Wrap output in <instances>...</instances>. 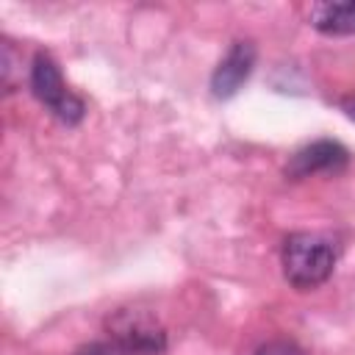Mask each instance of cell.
<instances>
[{
    "label": "cell",
    "mask_w": 355,
    "mask_h": 355,
    "mask_svg": "<svg viewBox=\"0 0 355 355\" xmlns=\"http://www.w3.org/2000/svg\"><path fill=\"white\" fill-rule=\"evenodd\" d=\"M344 111H347L349 119H355V100H347V103H344Z\"/></svg>",
    "instance_id": "obj_7"
},
{
    "label": "cell",
    "mask_w": 355,
    "mask_h": 355,
    "mask_svg": "<svg viewBox=\"0 0 355 355\" xmlns=\"http://www.w3.org/2000/svg\"><path fill=\"white\" fill-rule=\"evenodd\" d=\"M255 67V47L250 42H236L227 55L219 61V67L214 69V78H211V92L214 97H233L239 92V86L250 78Z\"/></svg>",
    "instance_id": "obj_3"
},
{
    "label": "cell",
    "mask_w": 355,
    "mask_h": 355,
    "mask_svg": "<svg viewBox=\"0 0 355 355\" xmlns=\"http://www.w3.org/2000/svg\"><path fill=\"white\" fill-rule=\"evenodd\" d=\"M31 86H33V94H36L61 122H67V125L80 122V116H83V103L64 86L61 72H58V67L53 64L50 55L39 53V55L33 58Z\"/></svg>",
    "instance_id": "obj_2"
},
{
    "label": "cell",
    "mask_w": 355,
    "mask_h": 355,
    "mask_svg": "<svg viewBox=\"0 0 355 355\" xmlns=\"http://www.w3.org/2000/svg\"><path fill=\"white\" fill-rule=\"evenodd\" d=\"M255 355H305V352H302L300 347L288 344V341H272V344L261 347Z\"/></svg>",
    "instance_id": "obj_6"
},
{
    "label": "cell",
    "mask_w": 355,
    "mask_h": 355,
    "mask_svg": "<svg viewBox=\"0 0 355 355\" xmlns=\"http://www.w3.org/2000/svg\"><path fill=\"white\" fill-rule=\"evenodd\" d=\"M347 164V150L338 141H313L291 155L286 164L288 178H308L316 172H336Z\"/></svg>",
    "instance_id": "obj_4"
},
{
    "label": "cell",
    "mask_w": 355,
    "mask_h": 355,
    "mask_svg": "<svg viewBox=\"0 0 355 355\" xmlns=\"http://www.w3.org/2000/svg\"><path fill=\"white\" fill-rule=\"evenodd\" d=\"M336 252L324 236L294 233L283 244V275L294 288H313L333 272Z\"/></svg>",
    "instance_id": "obj_1"
},
{
    "label": "cell",
    "mask_w": 355,
    "mask_h": 355,
    "mask_svg": "<svg viewBox=\"0 0 355 355\" xmlns=\"http://www.w3.org/2000/svg\"><path fill=\"white\" fill-rule=\"evenodd\" d=\"M313 25L324 33H355V0L319 6Z\"/></svg>",
    "instance_id": "obj_5"
}]
</instances>
